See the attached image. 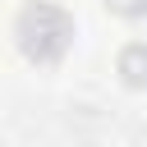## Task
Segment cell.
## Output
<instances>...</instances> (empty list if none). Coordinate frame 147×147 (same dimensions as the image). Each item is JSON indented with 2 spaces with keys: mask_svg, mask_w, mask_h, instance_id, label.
Listing matches in <instances>:
<instances>
[{
  "mask_svg": "<svg viewBox=\"0 0 147 147\" xmlns=\"http://www.w3.org/2000/svg\"><path fill=\"white\" fill-rule=\"evenodd\" d=\"M69 18L55 9V5H28L23 18H18V37H23V51L37 55V60H55L69 41Z\"/></svg>",
  "mask_w": 147,
  "mask_h": 147,
  "instance_id": "cell-1",
  "label": "cell"
},
{
  "mask_svg": "<svg viewBox=\"0 0 147 147\" xmlns=\"http://www.w3.org/2000/svg\"><path fill=\"white\" fill-rule=\"evenodd\" d=\"M124 74H129V83H142V78H147V51H142V46L124 51Z\"/></svg>",
  "mask_w": 147,
  "mask_h": 147,
  "instance_id": "cell-2",
  "label": "cell"
},
{
  "mask_svg": "<svg viewBox=\"0 0 147 147\" xmlns=\"http://www.w3.org/2000/svg\"><path fill=\"white\" fill-rule=\"evenodd\" d=\"M110 5H115L119 14H142V9H147V0H110Z\"/></svg>",
  "mask_w": 147,
  "mask_h": 147,
  "instance_id": "cell-3",
  "label": "cell"
}]
</instances>
